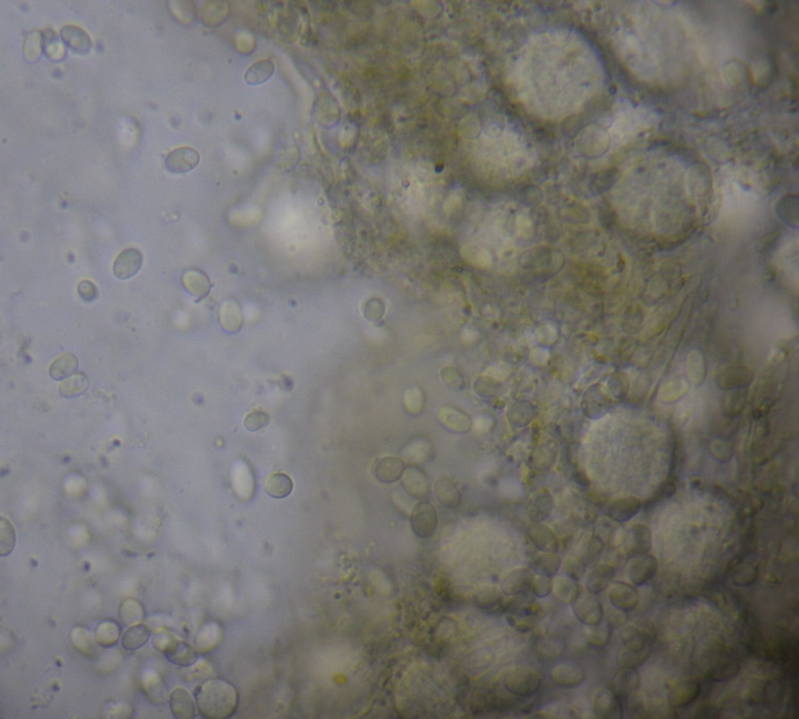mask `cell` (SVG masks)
<instances>
[{
	"label": "cell",
	"instance_id": "6da1fadb",
	"mask_svg": "<svg viewBox=\"0 0 799 719\" xmlns=\"http://www.w3.org/2000/svg\"><path fill=\"white\" fill-rule=\"evenodd\" d=\"M197 711L202 718L226 719L236 714L239 693L231 682L214 678L202 682L194 693Z\"/></svg>",
	"mask_w": 799,
	"mask_h": 719
},
{
	"label": "cell",
	"instance_id": "7a4b0ae2",
	"mask_svg": "<svg viewBox=\"0 0 799 719\" xmlns=\"http://www.w3.org/2000/svg\"><path fill=\"white\" fill-rule=\"evenodd\" d=\"M541 677L533 670L516 667L506 673L503 679L505 691L520 699L531 698L541 686Z\"/></svg>",
	"mask_w": 799,
	"mask_h": 719
},
{
	"label": "cell",
	"instance_id": "3957f363",
	"mask_svg": "<svg viewBox=\"0 0 799 719\" xmlns=\"http://www.w3.org/2000/svg\"><path fill=\"white\" fill-rule=\"evenodd\" d=\"M410 527L417 538L427 539L436 533L438 514L434 505L427 501L417 503L410 512Z\"/></svg>",
	"mask_w": 799,
	"mask_h": 719
},
{
	"label": "cell",
	"instance_id": "277c9868",
	"mask_svg": "<svg viewBox=\"0 0 799 719\" xmlns=\"http://www.w3.org/2000/svg\"><path fill=\"white\" fill-rule=\"evenodd\" d=\"M571 605L575 617L585 626L595 625L603 620L604 608L595 594L581 592Z\"/></svg>",
	"mask_w": 799,
	"mask_h": 719
},
{
	"label": "cell",
	"instance_id": "5b68a950",
	"mask_svg": "<svg viewBox=\"0 0 799 719\" xmlns=\"http://www.w3.org/2000/svg\"><path fill=\"white\" fill-rule=\"evenodd\" d=\"M593 711L596 716L604 719H621L625 713L620 696L606 687L596 692L593 699Z\"/></svg>",
	"mask_w": 799,
	"mask_h": 719
},
{
	"label": "cell",
	"instance_id": "8992f818",
	"mask_svg": "<svg viewBox=\"0 0 799 719\" xmlns=\"http://www.w3.org/2000/svg\"><path fill=\"white\" fill-rule=\"evenodd\" d=\"M401 480L405 493L416 500H425L431 493L428 474L417 465L407 467Z\"/></svg>",
	"mask_w": 799,
	"mask_h": 719
},
{
	"label": "cell",
	"instance_id": "52a82bcc",
	"mask_svg": "<svg viewBox=\"0 0 799 719\" xmlns=\"http://www.w3.org/2000/svg\"><path fill=\"white\" fill-rule=\"evenodd\" d=\"M651 547L652 534L647 526L636 524L629 528L624 539V548L630 559L648 554Z\"/></svg>",
	"mask_w": 799,
	"mask_h": 719
},
{
	"label": "cell",
	"instance_id": "ba28073f",
	"mask_svg": "<svg viewBox=\"0 0 799 719\" xmlns=\"http://www.w3.org/2000/svg\"><path fill=\"white\" fill-rule=\"evenodd\" d=\"M535 579L532 571L518 568L508 572L501 584V590L506 597H516L531 591Z\"/></svg>",
	"mask_w": 799,
	"mask_h": 719
},
{
	"label": "cell",
	"instance_id": "9c48e42d",
	"mask_svg": "<svg viewBox=\"0 0 799 719\" xmlns=\"http://www.w3.org/2000/svg\"><path fill=\"white\" fill-rule=\"evenodd\" d=\"M658 563L654 555L645 554L632 557L628 566V576L635 586L647 584L654 577Z\"/></svg>",
	"mask_w": 799,
	"mask_h": 719
},
{
	"label": "cell",
	"instance_id": "30bf717a",
	"mask_svg": "<svg viewBox=\"0 0 799 719\" xmlns=\"http://www.w3.org/2000/svg\"><path fill=\"white\" fill-rule=\"evenodd\" d=\"M552 679L561 687L574 688L583 684L585 672L583 667L575 663L563 662L554 667Z\"/></svg>",
	"mask_w": 799,
	"mask_h": 719
},
{
	"label": "cell",
	"instance_id": "8fae6325",
	"mask_svg": "<svg viewBox=\"0 0 799 719\" xmlns=\"http://www.w3.org/2000/svg\"><path fill=\"white\" fill-rule=\"evenodd\" d=\"M143 263V256L136 248H128L123 251L114 264V274L120 280H128L133 277L140 270Z\"/></svg>",
	"mask_w": 799,
	"mask_h": 719
},
{
	"label": "cell",
	"instance_id": "7c38bea8",
	"mask_svg": "<svg viewBox=\"0 0 799 719\" xmlns=\"http://www.w3.org/2000/svg\"><path fill=\"white\" fill-rule=\"evenodd\" d=\"M609 600L613 606L628 612L639 605L640 596L633 585L616 582L609 591Z\"/></svg>",
	"mask_w": 799,
	"mask_h": 719
},
{
	"label": "cell",
	"instance_id": "4fadbf2b",
	"mask_svg": "<svg viewBox=\"0 0 799 719\" xmlns=\"http://www.w3.org/2000/svg\"><path fill=\"white\" fill-rule=\"evenodd\" d=\"M527 534L533 545L544 553L556 554L559 551V541L554 531L542 523H534L529 527Z\"/></svg>",
	"mask_w": 799,
	"mask_h": 719
},
{
	"label": "cell",
	"instance_id": "5bb4252c",
	"mask_svg": "<svg viewBox=\"0 0 799 719\" xmlns=\"http://www.w3.org/2000/svg\"><path fill=\"white\" fill-rule=\"evenodd\" d=\"M701 691L702 687L697 681H683L672 687L669 700L674 708H685L697 700Z\"/></svg>",
	"mask_w": 799,
	"mask_h": 719
},
{
	"label": "cell",
	"instance_id": "9a60e30c",
	"mask_svg": "<svg viewBox=\"0 0 799 719\" xmlns=\"http://www.w3.org/2000/svg\"><path fill=\"white\" fill-rule=\"evenodd\" d=\"M406 468L405 461L402 459L388 457L377 462L374 473L379 482L391 484L401 480Z\"/></svg>",
	"mask_w": 799,
	"mask_h": 719
},
{
	"label": "cell",
	"instance_id": "2e32d148",
	"mask_svg": "<svg viewBox=\"0 0 799 719\" xmlns=\"http://www.w3.org/2000/svg\"><path fill=\"white\" fill-rule=\"evenodd\" d=\"M170 708L174 718L193 719L196 716L197 706L193 696L182 688L174 689L170 696Z\"/></svg>",
	"mask_w": 799,
	"mask_h": 719
},
{
	"label": "cell",
	"instance_id": "e0dca14e",
	"mask_svg": "<svg viewBox=\"0 0 799 719\" xmlns=\"http://www.w3.org/2000/svg\"><path fill=\"white\" fill-rule=\"evenodd\" d=\"M554 508V497L548 490H542L531 498L527 515L533 523H542L551 515Z\"/></svg>",
	"mask_w": 799,
	"mask_h": 719
},
{
	"label": "cell",
	"instance_id": "ac0fdd59",
	"mask_svg": "<svg viewBox=\"0 0 799 719\" xmlns=\"http://www.w3.org/2000/svg\"><path fill=\"white\" fill-rule=\"evenodd\" d=\"M642 502L635 497H625L618 499L610 506L608 516L618 523H626L639 514Z\"/></svg>",
	"mask_w": 799,
	"mask_h": 719
},
{
	"label": "cell",
	"instance_id": "d6986e66",
	"mask_svg": "<svg viewBox=\"0 0 799 719\" xmlns=\"http://www.w3.org/2000/svg\"><path fill=\"white\" fill-rule=\"evenodd\" d=\"M640 676L635 669L620 667L615 675V692L620 698L629 699L640 689Z\"/></svg>",
	"mask_w": 799,
	"mask_h": 719
},
{
	"label": "cell",
	"instance_id": "ffe728a7",
	"mask_svg": "<svg viewBox=\"0 0 799 719\" xmlns=\"http://www.w3.org/2000/svg\"><path fill=\"white\" fill-rule=\"evenodd\" d=\"M615 574V569L611 564H598L592 568L587 578L586 589L595 596L604 592L610 588Z\"/></svg>",
	"mask_w": 799,
	"mask_h": 719
},
{
	"label": "cell",
	"instance_id": "44dd1931",
	"mask_svg": "<svg viewBox=\"0 0 799 719\" xmlns=\"http://www.w3.org/2000/svg\"><path fill=\"white\" fill-rule=\"evenodd\" d=\"M434 494L439 503L444 508L456 509L459 507L461 495L457 484L451 479H438L434 483Z\"/></svg>",
	"mask_w": 799,
	"mask_h": 719
},
{
	"label": "cell",
	"instance_id": "7402d4cb",
	"mask_svg": "<svg viewBox=\"0 0 799 719\" xmlns=\"http://www.w3.org/2000/svg\"><path fill=\"white\" fill-rule=\"evenodd\" d=\"M61 37L66 45L73 52L85 54L92 48V40L83 28L74 25L65 26L61 29Z\"/></svg>",
	"mask_w": 799,
	"mask_h": 719
},
{
	"label": "cell",
	"instance_id": "603a6c76",
	"mask_svg": "<svg viewBox=\"0 0 799 719\" xmlns=\"http://www.w3.org/2000/svg\"><path fill=\"white\" fill-rule=\"evenodd\" d=\"M475 605L489 613H502L506 610L504 594L496 586H489L480 591L475 597Z\"/></svg>",
	"mask_w": 799,
	"mask_h": 719
},
{
	"label": "cell",
	"instance_id": "cb8c5ba5",
	"mask_svg": "<svg viewBox=\"0 0 799 719\" xmlns=\"http://www.w3.org/2000/svg\"><path fill=\"white\" fill-rule=\"evenodd\" d=\"M166 658L172 664L181 667L194 665L199 658L197 651L185 641H176L164 653Z\"/></svg>",
	"mask_w": 799,
	"mask_h": 719
},
{
	"label": "cell",
	"instance_id": "d4e9b609",
	"mask_svg": "<svg viewBox=\"0 0 799 719\" xmlns=\"http://www.w3.org/2000/svg\"><path fill=\"white\" fill-rule=\"evenodd\" d=\"M197 163V153L188 148L176 150L169 154L166 159V167L168 171L175 174L189 171Z\"/></svg>",
	"mask_w": 799,
	"mask_h": 719
},
{
	"label": "cell",
	"instance_id": "484cf974",
	"mask_svg": "<svg viewBox=\"0 0 799 719\" xmlns=\"http://www.w3.org/2000/svg\"><path fill=\"white\" fill-rule=\"evenodd\" d=\"M439 421L444 427L456 433H465L471 429L472 421L468 415L461 411L444 406L439 410Z\"/></svg>",
	"mask_w": 799,
	"mask_h": 719
},
{
	"label": "cell",
	"instance_id": "4316f807",
	"mask_svg": "<svg viewBox=\"0 0 799 719\" xmlns=\"http://www.w3.org/2000/svg\"><path fill=\"white\" fill-rule=\"evenodd\" d=\"M552 593L555 599L563 605H573L580 596L581 588L578 581L566 576L554 581Z\"/></svg>",
	"mask_w": 799,
	"mask_h": 719
},
{
	"label": "cell",
	"instance_id": "83f0119b",
	"mask_svg": "<svg viewBox=\"0 0 799 719\" xmlns=\"http://www.w3.org/2000/svg\"><path fill=\"white\" fill-rule=\"evenodd\" d=\"M741 669V665L735 659L719 660L708 671L707 677L715 682H728L735 679Z\"/></svg>",
	"mask_w": 799,
	"mask_h": 719
},
{
	"label": "cell",
	"instance_id": "f1b7e54d",
	"mask_svg": "<svg viewBox=\"0 0 799 719\" xmlns=\"http://www.w3.org/2000/svg\"><path fill=\"white\" fill-rule=\"evenodd\" d=\"M561 564V560L559 555L553 553H542L534 557L531 568L538 576L553 578L558 574Z\"/></svg>",
	"mask_w": 799,
	"mask_h": 719
},
{
	"label": "cell",
	"instance_id": "f546056e",
	"mask_svg": "<svg viewBox=\"0 0 799 719\" xmlns=\"http://www.w3.org/2000/svg\"><path fill=\"white\" fill-rule=\"evenodd\" d=\"M151 631L145 624H138L129 628L123 634L121 646L124 650L134 651L140 649L150 639Z\"/></svg>",
	"mask_w": 799,
	"mask_h": 719
},
{
	"label": "cell",
	"instance_id": "4dcf8cb0",
	"mask_svg": "<svg viewBox=\"0 0 799 719\" xmlns=\"http://www.w3.org/2000/svg\"><path fill=\"white\" fill-rule=\"evenodd\" d=\"M294 488L292 480L287 474L276 473L270 475L265 482L267 494L276 499L289 496Z\"/></svg>",
	"mask_w": 799,
	"mask_h": 719
},
{
	"label": "cell",
	"instance_id": "1f68e13d",
	"mask_svg": "<svg viewBox=\"0 0 799 719\" xmlns=\"http://www.w3.org/2000/svg\"><path fill=\"white\" fill-rule=\"evenodd\" d=\"M649 634L633 625L621 629V638L624 647L632 651H640L651 647Z\"/></svg>",
	"mask_w": 799,
	"mask_h": 719
},
{
	"label": "cell",
	"instance_id": "d6a6232c",
	"mask_svg": "<svg viewBox=\"0 0 799 719\" xmlns=\"http://www.w3.org/2000/svg\"><path fill=\"white\" fill-rule=\"evenodd\" d=\"M611 628L606 620H602L595 625L585 626V636L586 642L593 648L605 647L610 641Z\"/></svg>",
	"mask_w": 799,
	"mask_h": 719
},
{
	"label": "cell",
	"instance_id": "836d02e7",
	"mask_svg": "<svg viewBox=\"0 0 799 719\" xmlns=\"http://www.w3.org/2000/svg\"><path fill=\"white\" fill-rule=\"evenodd\" d=\"M78 365V358L72 354H65L59 357L51 365L49 374L55 380H61L73 375L77 370Z\"/></svg>",
	"mask_w": 799,
	"mask_h": 719
},
{
	"label": "cell",
	"instance_id": "e575fe53",
	"mask_svg": "<svg viewBox=\"0 0 799 719\" xmlns=\"http://www.w3.org/2000/svg\"><path fill=\"white\" fill-rule=\"evenodd\" d=\"M604 550V544L602 539L597 537V536H592L585 543L583 547L580 557H578L586 567L593 568L597 566L601 556H602Z\"/></svg>",
	"mask_w": 799,
	"mask_h": 719
},
{
	"label": "cell",
	"instance_id": "d590c367",
	"mask_svg": "<svg viewBox=\"0 0 799 719\" xmlns=\"http://www.w3.org/2000/svg\"><path fill=\"white\" fill-rule=\"evenodd\" d=\"M650 652L651 647L640 651L629 650L624 647L618 653L616 661H617L620 667H630V669L636 670L637 667L642 666L647 661Z\"/></svg>",
	"mask_w": 799,
	"mask_h": 719
},
{
	"label": "cell",
	"instance_id": "8d00e7d4",
	"mask_svg": "<svg viewBox=\"0 0 799 719\" xmlns=\"http://www.w3.org/2000/svg\"><path fill=\"white\" fill-rule=\"evenodd\" d=\"M89 387V380L83 373L73 374L66 378L60 387V393L65 398L76 397L83 394Z\"/></svg>",
	"mask_w": 799,
	"mask_h": 719
},
{
	"label": "cell",
	"instance_id": "74e56055",
	"mask_svg": "<svg viewBox=\"0 0 799 719\" xmlns=\"http://www.w3.org/2000/svg\"><path fill=\"white\" fill-rule=\"evenodd\" d=\"M758 569L751 563L737 564L731 574V581L738 586H749L756 582Z\"/></svg>",
	"mask_w": 799,
	"mask_h": 719
},
{
	"label": "cell",
	"instance_id": "f35d334b",
	"mask_svg": "<svg viewBox=\"0 0 799 719\" xmlns=\"http://www.w3.org/2000/svg\"><path fill=\"white\" fill-rule=\"evenodd\" d=\"M120 627L113 622H102L95 630L97 642L102 647L114 646L120 637Z\"/></svg>",
	"mask_w": 799,
	"mask_h": 719
},
{
	"label": "cell",
	"instance_id": "ab89813d",
	"mask_svg": "<svg viewBox=\"0 0 799 719\" xmlns=\"http://www.w3.org/2000/svg\"><path fill=\"white\" fill-rule=\"evenodd\" d=\"M16 534L14 528L7 519L1 517L0 524V555H9L16 546Z\"/></svg>",
	"mask_w": 799,
	"mask_h": 719
},
{
	"label": "cell",
	"instance_id": "60d3db41",
	"mask_svg": "<svg viewBox=\"0 0 799 719\" xmlns=\"http://www.w3.org/2000/svg\"><path fill=\"white\" fill-rule=\"evenodd\" d=\"M432 446L426 441L416 442L408 447L407 450L408 458L415 462V465L424 464L432 457Z\"/></svg>",
	"mask_w": 799,
	"mask_h": 719
},
{
	"label": "cell",
	"instance_id": "b9f144b4",
	"mask_svg": "<svg viewBox=\"0 0 799 719\" xmlns=\"http://www.w3.org/2000/svg\"><path fill=\"white\" fill-rule=\"evenodd\" d=\"M537 648L541 658L552 660L561 655L563 651V645L560 640L556 639V638L547 637L539 642Z\"/></svg>",
	"mask_w": 799,
	"mask_h": 719
},
{
	"label": "cell",
	"instance_id": "7bdbcfd3",
	"mask_svg": "<svg viewBox=\"0 0 799 719\" xmlns=\"http://www.w3.org/2000/svg\"><path fill=\"white\" fill-rule=\"evenodd\" d=\"M56 35L53 31H46L43 35V47L49 58L60 60L64 55V49Z\"/></svg>",
	"mask_w": 799,
	"mask_h": 719
},
{
	"label": "cell",
	"instance_id": "ee69618b",
	"mask_svg": "<svg viewBox=\"0 0 799 719\" xmlns=\"http://www.w3.org/2000/svg\"><path fill=\"white\" fill-rule=\"evenodd\" d=\"M585 564L578 557H569L563 564V569L568 577L579 581L585 574Z\"/></svg>",
	"mask_w": 799,
	"mask_h": 719
},
{
	"label": "cell",
	"instance_id": "f6af8a7d",
	"mask_svg": "<svg viewBox=\"0 0 799 719\" xmlns=\"http://www.w3.org/2000/svg\"><path fill=\"white\" fill-rule=\"evenodd\" d=\"M41 35L39 33L31 32L30 35L27 36L24 54L28 61H33L37 60L40 54L41 49Z\"/></svg>",
	"mask_w": 799,
	"mask_h": 719
},
{
	"label": "cell",
	"instance_id": "bcb514c9",
	"mask_svg": "<svg viewBox=\"0 0 799 719\" xmlns=\"http://www.w3.org/2000/svg\"><path fill=\"white\" fill-rule=\"evenodd\" d=\"M554 581L551 577L539 576L535 577L531 591L535 596L540 598H547L552 593Z\"/></svg>",
	"mask_w": 799,
	"mask_h": 719
},
{
	"label": "cell",
	"instance_id": "7dc6e473",
	"mask_svg": "<svg viewBox=\"0 0 799 719\" xmlns=\"http://www.w3.org/2000/svg\"><path fill=\"white\" fill-rule=\"evenodd\" d=\"M629 620L628 612L621 610L612 605L607 611L606 621L611 627L620 628L624 627Z\"/></svg>",
	"mask_w": 799,
	"mask_h": 719
},
{
	"label": "cell",
	"instance_id": "c3c4849f",
	"mask_svg": "<svg viewBox=\"0 0 799 719\" xmlns=\"http://www.w3.org/2000/svg\"><path fill=\"white\" fill-rule=\"evenodd\" d=\"M405 406L410 413L416 414L421 412L423 400L420 391L413 390L412 392L408 393L405 396Z\"/></svg>",
	"mask_w": 799,
	"mask_h": 719
},
{
	"label": "cell",
	"instance_id": "681fc988",
	"mask_svg": "<svg viewBox=\"0 0 799 719\" xmlns=\"http://www.w3.org/2000/svg\"><path fill=\"white\" fill-rule=\"evenodd\" d=\"M510 365L504 362L496 363L487 369L486 374L496 380H504L510 375Z\"/></svg>",
	"mask_w": 799,
	"mask_h": 719
},
{
	"label": "cell",
	"instance_id": "f907efd6",
	"mask_svg": "<svg viewBox=\"0 0 799 719\" xmlns=\"http://www.w3.org/2000/svg\"><path fill=\"white\" fill-rule=\"evenodd\" d=\"M177 641L175 637L166 632H161L154 636L152 639V644L154 648L158 651L164 653L171 646Z\"/></svg>",
	"mask_w": 799,
	"mask_h": 719
},
{
	"label": "cell",
	"instance_id": "816d5d0a",
	"mask_svg": "<svg viewBox=\"0 0 799 719\" xmlns=\"http://www.w3.org/2000/svg\"><path fill=\"white\" fill-rule=\"evenodd\" d=\"M79 296L87 302H91L97 296V289L95 285L90 281H83L78 285V289Z\"/></svg>",
	"mask_w": 799,
	"mask_h": 719
},
{
	"label": "cell",
	"instance_id": "f5cc1de1",
	"mask_svg": "<svg viewBox=\"0 0 799 719\" xmlns=\"http://www.w3.org/2000/svg\"><path fill=\"white\" fill-rule=\"evenodd\" d=\"M267 418L265 416L256 415L252 417H248L247 420L246 427L252 430L260 429L266 424Z\"/></svg>",
	"mask_w": 799,
	"mask_h": 719
},
{
	"label": "cell",
	"instance_id": "db71d44e",
	"mask_svg": "<svg viewBox=\"0 0 799 719\" xmlns=\"http://www.w3.org/2000/svg\"><path fill=\"white\" fill-rule=\"evenodd\" d=\"M697 715L699 718H717L719 715H718L716 710L714 708L705 706L699 709V714Z\"/></svg>",
	"mask_w": 799,
	"mask_h": 719
}]
</instances>
